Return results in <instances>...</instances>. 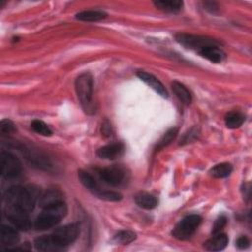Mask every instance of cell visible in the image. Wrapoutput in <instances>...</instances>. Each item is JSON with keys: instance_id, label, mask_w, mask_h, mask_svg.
Returning <instances> with one entry per match:
<instances>
[{"instance_id": "cell-1", "label": "cell", "mask_w": 252, "mask_h": 252, "mask_svg": "<svg viewBox=\"0 0 252 252\" xmlns=\"http://www.w3.org/2000/svg\"><path fill=\"white\" fill-rule=\"evenodd\" d=\"M39 196V191L34 186L17 185L10 187L7 190L5 194V201L7 206L30 213L33 210Z\"/></svg>"}, {"instance_id": "cell-2", "label": "cell", "mask_w": 252, "mask_h": 252, "mask_svg": "<svg viewBox=\"0 0 252 252\" xmlns=\"http://www.w3.org/2000/svg\"><path fill=\"white\" fill-rule=\"evenodd\" d=\"M68 208L64 201L58 202L42 209L40 215L34 220V227L37 230H46L60 222L67 215Z\"/></svg>"}, {"instance_id": "cell-3", "label": "cell", "mask_w": 252, "mask_h": 252, "mask_svg": "<svg viewBox=\"0 0 252 252\" xmlns=\"http://www.w3.org/2000/svg\"><path fill=\"white\" fill-rule=\"evenodd\" d=\"M93 86L94 81L90 73H82L75 82V89L84 111L88 114H93L95 111L93 101Z\"/></svg>"}, {"instance_id": "cell-4", "label": "cell", "mask_w": 252, "mask_h": 252, "mask_svg": "<svg viewBox=\"0 0 252 252\" xmlns=\"http://www.w3.org/2000/svg\"><path fill=\"white\" fill-rule=\"evenodd\" d=\"M201 221L202 218L199 215H188L175 225L172 235L179 240H187L195 233Z\"/></svg>"}, {"instance_id": "cell-5", "label": "cell", "mask_w": 252, "mask_h": 252, "mask_svg": "<svg viewBox=\"0 0 252 252\" xmlns=\"http://www.w3.org/2000/svg\"><path fill=\"white\" fill-rule=\"evenodd\" d=\"M1 174L6 179H13L20 175L22 171L21 161L17 157L9 152L0 153Z\"/></svg>"}, {"instance_id": "cell-6", "label": "cell", "mask_w": 252, "mask_h": 252, "mask_svg": "<svg viewBox=\"0 0 252 252\" xmlns=\"http://www.w3.org/2000/svg\"><path fill=\"white\" fill-rule=\"evenodd\" d=\"M176 41L181 44L182 46L193 49L196 52L204 48L205 46L212 45V44H220L218 40L206 37V36H201V35H195V34H188V33H177L175 35Z\"/></svg>"}, {"instance_id": "cell-7", "label": "cell", "mask_w": 252, "mask_h": 252, "mask_svg": "<svg viewBox=\"0 0 252 252\" xmlns=\"http://www.w3.org/2000/svg\"><path fill=\"white\" fill-rule=\"evenodd\" d=\"M80 232L79 224L77 223H70L64 226H61L57 228L53 233L54 239L63 247L67 248V246L71 243H73Z\"/></svg>"}, {"instance_id": "cell-8", "label": "cell", "mask_w": 252, "mask_h": 252, "mask_svg": "<svg viewBox=\"0 0 252 252\" xmlns=\"http://www.w3.org/2000/svg\"><path fill=\"white\" fill-rule=\"evenodd\" d=\"M6 217L14 227L20 230H29L32 227L31 220L28 217V213L23 212L14 207L7 206Z\"/></svg>"}, {"instance_id": "cell-9", "label": "cell", "mask_w": 252, "mask_h": 252, "mask_svg": "<svg viewBox=\"0 0 252 252\" xmlns=\"http://www.w3.org/2000/svg\"><path fill=\"white\" fill-rule=\"evenodd\" d=\"M98 175L104 183L111 186L120 184L124 178V172L118 166H107L100 168L98 170Z\"/></svg>"}, {"instance_id": "cell-10", "label": "cell", "mask_w": 252, "mask_h": 252, "mask_svg": "<svg viewBox=\"0 0 252 252\" xmlns=\"http://www.w3.org/2000/svg\"><path fill=\"white\" fill-rule=\"evenodd\" d=\"M138 78L143 81L145 84H147L150 88H152L155 92H157L160 96L167 98L168 97V93L163 86V84L153 74H150L145 71H139L137 72Z\"/></svg>"}, {"instance_id": "cell-11", "label": "cell", "mask_w": 252, "mask_h": 252, "mask_svg": "<svg viewBox=\"0 0 252 252\" xmlns=\"http://www.w3.org/2000/svg\"><path fill=\"white\" fill-rule=\"evenodd\" d=\"M124 145L120 142L107 144L96 151V155L104 159H116L124 153Z\"/></svg>"}, {"instance_id": "cell-12", "label": "cell", "mask_w": 252, "mask_h": 252, "mask_svg": "<svg viewBox=\"0 0 252 252\" xmlns=\"http://www.w3.org/2000/svg\"><path fill=\"white\" fill-rule=\"evenodd\" d=\"M34 246L39 251L45 252H55V251H63L66 250L65 247L61 246L53 237L52 234L42 235L37 237L34 240Z\"/></svg>"}, {"instance_id": "cell-13", "label": "cell", "mask_w": 252, "mask_h": 252, "mask_svg": "<svg viewBox=\"0 0 252 252\" xmlns=\"http://www.w3.org/2000/svg\"><path fill=\"white\" fill-rule=\"evenodd\" d=\"M198 54H200L202 57L208 59L213 63H220L226 57V54L221 49L220 44H212L205 46L204 48L198 51Z\"/></svg>"}, {"instance_id": "cell-14", "label": "cell", "mask_w": 252, "mask_h": 252, "mask_svg": "<svg viewBox=\"0 0 252 252\" xmlns=\"http://www.w3.org/2000/svg\"><path fill=\"white\" fill-rule=\"evenodd\" d=\"M63 201V194L59 189L49 188L38 198L39 207L44 209L48 206L56 204L58 202Z\"/></svg>"}, {"instance_id": "cell-15", "label": "cell", "mask_w": 252, "mask_h": 252, "mask_svg": "<svg viewBox=\"0 0 252 252\" xmlns=\"http://www.w3.org/2000/svg\"><path fill=\"white\" fill-rule=\"evenodd\" d=\"M0 237H1L2 245L6 247L16 245L20 240V236L18 231L16 230V227L6 225V224L1 225Z\"/></svg>"}, {"instance_id": "cell-16", "label": "cell", "mask_w": 252, "mask_h": 252, "mask_svg": "<svg viewBox=\"0 0 252 252\" xmlns=\"http://www.w3.org/2000/svg\"><path fill=\"white\" fill-rule=\"evenodd\" d=\"M78 178L85 188H87L94 196L98 197V195L102 190L100 189L98 183L96 182V180L94 178L93 175H91L89 172L83 169H80L78 170Z\"/></svg>"}, {"instance_id": "cell-17", "label": "cell", "mask_w": 252, "mask_h": 252, "mask_svg": "<svg viewBox=\"0 0 252 252\" xmlns=\"http://www.w3.org/2000/svg\"><path fill=\"white\" fill-rule=\"evenodd\" d=\"M228 244V236L225 233L214 234L210 239L204 243V248L209 251H220L223 250Z\"/></svg>"}, {"instance_id": "cell-18", "label": "cell", "mask_w": 252, "mask_h": 252, "mask_svg": "<svg viewBox=\"0 0 252 252\" xmlns=\"http://www.w3.org/2000/svg\"><path fill=\"white\" fill-rule=\"evenodd\" d=\"M171 88L177 98L184 104L189 105L192 102V95L189 90L180 82L173 81L171 83Z\"/></svg>"}, {"instance_id": "cell-19", "label": "cell", "mask_w": 252, "mask_h": 252, "mask_svg": "<svg viewBox=\"0 0 252 252\" xmlns=\"http://www.w3.org/2000/svg\"><path fill=\"white\" fill-rule=\"evenodd\" d=\"M135 202L136 204L146 210H152L157 207L158 200L157 198L147 192H140L135 196Z\"/></svg>"}, {"instance_id": "cell-20", "label": "cell", "mask_w": 252, "mask_h": 252, "mask_svg": "<svg viewBox=\"0 0 252 252\" xmlns=\"http://www.w3.org/2000/svg\"><path fill=\"white\" fill-rule=\"evenodd\" d=\"M154 5L158 9L163 12L167 13H177L181 11L183 7V2L178 1V0H161V1H155Z\"/></svg>"}, {"instance_id": "cell-21", "label": "cell", "mask_w": 252, "mask_h": 252, "mask_svg": "<svg viewBox=\"0 0 252 252\" xmlns=\"http://www.w3.org/2000/svg\"><path fill=\"white\" fill-rule=\"evenodd\" d=\"M107 14L100 10H86L76 14V19L84 22H97L104 19Z\"/></svg>"}, {"instance_id": "cell-22", "label": "cell", "mask_w": 252, "mask_h": 252, "mask_svg": "<svg viewBox=\"0 0 252 252\" xmlns=\"http://www.w3.org/2000/svg\"><path fill=\"white\" fill-rule=\"evenodd\" d=\"M245 120V115L239 111H231L228 112L224 117L225 126L228 129H236L239 128Z\"/></svg>"}, {"instance_id": "cell-23", "label": "cell", "mask_w": 252, "mask_h": 252, "mask_svg": "<svg viewBox=\"0 0 252 252\" xmlns=\"http://www.w3.org/2000/svg\"><path fill=\"white\" fill-rule=\"evenodd\" d=\"M232 172V165L228 162H221L211 168L210 174L215 178L227 177Z\"/></svg>"}, {"instance_id": "cell-24", "label": "cell", "mask_w": 252, "mask_h": 252, "mask_svg": "<svg viewBox=\"0 0 252 252\" xmlns=\"http://www.w3.org/2000/svg\"><path fill=\"white\" fill-rule=\"evenodd\" d=\"M178 134V128L176 127H173V128H170L168 131H166L164 133V135L160 138V140L158 142L157 144V147H156V150L158 151V150H161L163 149L164 147L168 146L177 136Z\"/></svg>"}, {"instance_id": "cell-25", "label": "cell", "mask_w": 252, "mask_h": 252, "mask_svg": "<svg viewBox=\"0 0 252 252\" xmlns=\"http://www.w3.org/2000/svg\"><path fill=\"white\" fill-rule=\"evenodd\" d=\"M136 233L132 230H121L113 236V241L118 244H129L136 239Z\"/></svg>"}, {"instance_id": "cell-26", "label": "cell", "mask_w": 252, "mask_h": 252, "mask_svg": "<svg viewBox=\"0 0 252 252\" xmlns=\"http://www.w3.org/2000/svg\"><path fill=\"white\" fill-rule=\"evenodd\" d=\"M31 127L35 133H37L39 135H42V136H51V134H52V131L47 126V124L44 123L41 120H38V119H34L31 123Z\"/></svg>"}, {"instance_id": "cell-27", "label": "cell", "mask_w": 252, "mask_h": 252, "mask_svg": "<svg viewBox=\"0 0 252 252\" xmlns=\"http://www.w3.org/2000/svg\"><path fill=\"white\" fill-rule=\"evenodd\" d=\"M98 198L105 200V201H111V202H116L121 200L122 196L121 194L114 192V191H108V190H102L100 194L98 195Z\"/></svg>"}, {"instance_id": "cell-28", "label": "cell", "mask_w": 252, "mask_h": 252, "mask_svg": "<svg viewBox=\"0 0 252 252\" xmlns=\"http://www.w3.org/2000/svg\"><path fill=\"white\" fill-rule=\"evenodd\" d=\"M226 222H227V219H226V217L224 215L219 216L217 218V220H215V222H214L212 233L213 234H217V233L221 232L222 228L226 225Z\"/></svg>"}, {"instance_id": "cell-29", "label": "cell", "mask_w": 252, "mask_h": 252, "mask_svg": "<svg viewBox=\"0 0 252 252\" xmlns=\"http://www.w3.org/2000/svg\"><path fill=\"white\" fill-rule=\"evenodd\" d=\"M0 131L2 134H11L16 131V126L10 119H2L0 122Z\"/></svg>"}, {"instance_id": "cell-30", "label": "cell", "mask_w": 252, "mask_h": 252, "mask_svg": "<svg viewBox=\"0 0 252 252\" xmlns=\"http://www.w3.org/2000/svg\"><path fill=\"white\" fill-rule=\"evenodd\" d=\"M236 246L239 248V249H245L249 246L250 242H249V239L245 236V235H241L237 238L236 242H235Z\"/></svg>"}, {"instance_id": "cell-31", "label": "cell", "mask_w": 252, "mask_h": 252, "mask_svg": "<svg viewBox=\"0 0 252 252\" xmlns=\"http://www.w3.org/2000/svg\"><path fill=\"white\" fill-rule=\"evenodd\" d=\"M111 125L107 120H104L101 124V134L105 137L110 136L111 134Z\"/></svg>"}]
</instances>
